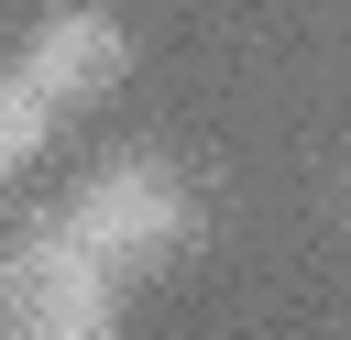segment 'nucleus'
<instances>
[{"mask_svg": "<svg viewBox=\"0 0 351 340\" xmlns=\"http://www.w3.org/2000/svg\"><path fill=\"white\" fill-rule=\"evenodd\" d=\"M132 77V33L110 22V11H55L33 44H22V88L66 121V110H88V99H110Z\"/></svg>", "mask_w": 351, "mask_h": 340, "instance_id": "3", "label": "nucleus"}, {"mask_svg": "<svg viewBox=\"0 0 351 340\" xmlns=\"http://www.w3.org/2000/svg\"><path fill=\"white\" fill-rule=\"evenodd\" d=\"M44 132H55V110L22 88V66H0V186H11V175L44 154Z\"/></svg>", "mask_w": 351, "mask_h": 340, "instance_id": "4", "label": "nucleus"}, {"mask_svg": "<svg viewBox=\"0 0 351 340\" xmlns=\"http://www.w3.org/2000/svg\"><path fill=\"white\" fill-rule=\"evenodd\" d=\"M110 318H121V274L55 219L0 252V340H110Z\"/></svg>", "mask_w": 351, "mask_h": 340, "instance_id": "2", "label": "nucleus"}, {"mask_svg": "<svg viewBox=\"0 0 351 340\" xmlns=\"http://www.w3.org/2000/svg\"><path fill=\"white\" fill-rule=\"evenodd\" d=\"M55 230L88 241L110 274H143V263H165V252L197 241V197H186L154 154H121V165H99V175L55 208Z\"/></svg>", "mask_w": 351, "mask_h": 340, "instance_id": "1", "label": "nucleus"}]
</instances>
